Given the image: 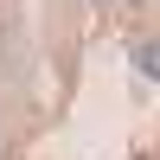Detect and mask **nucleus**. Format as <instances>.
Listing matches in <instances>:
<instances>
[{
    "label": "nucleus",
    "instance_id": "nucleus-1",
    "mask_svg": "<svg viewBox=\"0 0 160 160\" xmlns=\"http://www.w3.org/2000/svg\"><path fill=\"white\" fill-rule=\"evenodd\" d=\"M135 64H141V71H148V77H154V83H160V38H148V45H141V51H135Z\"/></svg>",
    "mask_w": 160,
    "mask_h": 160
}]
</instances>
